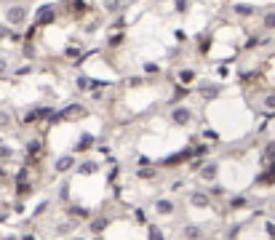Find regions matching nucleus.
Here are the masks:
<instances>
[{
    "instance_id": "f257e3e1",
    "label": "nucleus",
    "mask_w": 275,
    "mask_h": 240,
    "mask_svg": "<svg viewBox=\"0 0 275 240\" xmlns=\"http://www.w3.org/2000/svg\"><path fill=\"white\" fill-rule=\"evenodd\" d=\"M0 11H3V19L0 22L6 27H11V30H24V27L32 22V8H30V3H24V0H14V3L0 6Z\"/></svg>"
},
{
    "instance_id": "f03ea898",
    "label": "nucleus",
    "mask_w": 275,
    "mask_h": 240,
    "mask_svg": "<svg viewBox=\"0 0 275 240\" xmlns=\"http://www.w3.org/2000/svg\"><path fill=\"white\" fill-rule=\"evenodd\" d=\"M62 6L56 3V0H45V3H40L32 11V24H37L40 30H49V27L59 24L62 22Z\"/></svg>"
},
{
    "instance_id": "7ed1b4c3",
    "label": "nucleus",
    "mask_w": 275,
    "mask_h": 240,
    "mask_svg": "<svg viewBox=\"0 0 275 240\" xmlns=\"http://www.w3.org/2000/svg\"><path fill=\"white\" fill-rule=\"evenodd\" d=\"M195 109L187 104V101H182V104H171L168 107V123H171L174 128H182V131H187V128L195 126Z\"/></svg>"
},
{
    "instance_id": "20e7f679",
    "label": "nucleus",
    "mask_w": 275,
    "mask_h": 240,
    "mask_svg": "<svg viewBox=\"0 0 275 240\" xmlns=\"http://www.w3.org/2000/svg\"><path fill=\"white\" fill-rule=\"evenodd\" d=\"M45 155H49V144H45L43 136H30V139L24 142V163L35 165V168H40V163L45 160Z\"/></svg>"
},
{
    "instance_id": "39448f33",
    "label": "nucleus",
    "mask_w": 275,
    "mask_h": 240,
    "mask_svg": "<svg viewBox=\"0 0 275 240\" xmlns=\"http://www.w3.org/2000/svg\"><path fill=\"white\" fill-rule=\"evenodd\" d=\"M59 6H62V14L64 16H70L72 22H86L88 19V14H91V0H59Z\"/></svg>"
},
{
    "instance_id": "423d86ee",
    "label": "nucleus",
    "mask_w": 275,
    "mask_h": 240,
    "mask_svg": "<svg viewBox=\"0 0 275 240\" xmlns=\"http://www.w3.org/2000/svg\"><path fill=\"white\" fill-rule=\"evenodd\" d=\"M193 91H195V96L201 101H216L222 96L224 86H222V83H216V80H198L193 86Z\"/></svg>"
},
{
    "instance_id": "0eeeda50",
    "label": "nucleus",
    "mask_w": 275,
    "mask_h": 240,
    "mask_svg": "<svg viewBox=\"0 0 275 240\" xmlns=\"http://www.w3.org/2000/svg\"><path fill=\"white\" fill-rule=\"evenodd\" d=\"M230 14L238 22H251V19H259L262 8L257 3H249V0H235V3L230 6Z\"/></svg>"
},
{
    "instance_id": "6e6552de",
    "label": "nucleus",
    "mask_w": 275,
    "mask_h": 240,
    "mask_svg": "<svg viewBox=\"0 0 275 240\" xmlns=\"http://www.w3.org/2000/svg\"><path fill=\"white\" fill-rule=\"evenodd\" d=\"M88 112H91V109H88V104H83V101H70V104L59 107L62 123H78V120H83Z\"/></svg>"
},
{
    "instance_id": "1a4fd4ad",
    "label": "nucleus",
    "mask_w": 275,
    "mask_h": 240,
    "mask_svg": "<svg viewBox=\"0 0 275 240\" xmlns=\"http://www.w3.org/2000/svg\"><path fill=\"white\" fill-rule=\"evenodd\" d=\"M168 78H171V83H179V86H190V88H193L198 83V70L190 67V64H179V67H174L171 72H168Z\"/></svg>"
},
{
    "instance_id": "9d476101",
    "label": "nucleus",
    "mask_w": 275,
    "mask_h": 240,
    "mask_svg": "<svg viewBox=\"0 0 275 240\" xmlns=\"http://www.w3.org/2000/svg\"><path fill=\"white\" fill-rule=\"evenodd\" d=\"M110 224H112L110 214H94V216L86 221V235H88V237H102V235L110 229Z\"/></svg>"
},
{
    "instance_id": "9b49d317",
    "label": "nucleus",
    "mask_w": 275,
    "mask_h": 240,
    "mask_svg": "<svg viewBox=\"0 0 275 240\" xmlns=\"http://www.w3.org/2000/svg\"><path fill=\"white\" fill-rule=\"evenodd\" d=\"M62 216H67L72 221H80V224H86V221L94 216V211L88 206H83V203H67V206H62Z\"/></svg>"
},
{
    "instance_id": "f8f14e48",
    "label": "nucleus",
    "mask_w": 275,
    "mask_h": 240,
    "mask_svg": "<svg viewBox=\"0 0 275 240\" xmlns=\"http://www.w3.org/2000/svg\"><path fill=\"white\" fill-rule=\"evenodd\" d=\"M214 45H216V32L206 30V32L195 35V53H198V56H211Z\"/></svg>"
},
{
    "instance_id": "ddd939ff",
    "label": "nucleus",
    "mask_w": 275,
    "mask_h": 240,
    "mask_svg": "<svg viewBox=\"0 0 275 240\" xmlns=\"http://www.w3.org/2000/svg\"><path fill=\"white\" fill-rule=\"evenodd\" d=\"M153 214L160 216V219H168L176 214V200L174 198H166V195H158L153 200Z\"/></svg>"
},
{
    "instance_id": "4468645a",
    "label": "nucleus",
    "mask_w": 275,
    "mask_h": 240,
    "mask_svg": "<svg viewBox=\"0 0 275 240\" xmlns=\"http://www.w3.org/2000/svg\"><path fill=\"white\" fill-rule=\"evenodd\" d=\"M75 165H78V155L64 152V155H59V158L54 160V173L56 176H67L70 171H75Z\"/></svg>"
},
{
    "instance_id": "2eb2a0df",
    "label": "nucleus",
    "mask_w": 275,
    "mask_h": 240,
    "mask_svg": "<svg viewBox=\"0 0 275 240\" xmlns=\"http://www.w3.org/2000/svg\"><path fill=\"white\" fill-rule=\"evenodd\" d=\"M97 134H91V131H80V136H78V142H75V147H72V152L78 155V158H83L86 152H91V150H97Z\"/></svg>"
},
{
    "instance_id": "dca6fc26",
    "label": "nucleus",
    "mask_w": 275,
    "mask_h": 240,
    "mask_svg": "<svg viewBox=\"0 0 275 240\" xmlns=\"http://www.w3.org/2000/svg\"><path fill=\"white\" fill-rule=\"evenodd\" d=\"M187 203L193 208H198V211H206V208L214 206V198L208 195V190H190L187 192Z\"/></svg>"
},
{
    "instance_id": "f3484780",
    "label": "nucleus",
    "mask_w": 275,
    "mask_h": 240,
    "mask_svg": "<svg viewBox=\"0 0 275 240\" xmlns=\"http://www.w3.org/2000/svg\"><path fill=\"white\" fill-rule=\"evenodd\" d=\"M219 171H222V165H219V160H214V158H208L206 163H203V168L195 173L201 182H206V184H214L216 179H219Z\"/></svg>"
},
{
    "instance_id": "a211bd4d",
    "label": "nucleus",
    "mask_w": 275,
    "mask_h": 240,
    "mask_svg": "<svg viewBox=\"0 0 275 240\" xmlns=\"http://www.w3.org/2000/svg\"><path fill=\"white\" fill-rule=\"evenodd\" d=\"M128 43V32H107V38H104V45L102 48L107 53H115V51H123Z\"/></svg>"
},
{
    "instance_id": "6ab92c4d",
    "label": "nucleus",
    "mask_w": 275,
    "mask_h": 240,
    "mask_svg": "<svg viewBox=\"0 0 275 240\" xmlns=\"http://www.w3.org/2000/svg\"><path fill=\"white\" fill-rule=\"evenodd\" d=\"M99 11L102 16H118V14H126V0H99Z\"/></svg>"
},
{
    "instance_id": "aec40b11",
    "label": "nucleus",
    "mask_w": 275,
    "mask_h": 240,
    "mask_svg": "<svg viewBox=\"0 0 275 240\" xmlns=\"http://www.w3.org/2000/svg\"><path fill=\"white\" fill-rule=\"evenodd\" d=\"M193 94H195V91L190 88V86H179V83H171V94H168V107H171V104H182V101H187Z\"/></svg>"
},
{
    "instance_id": "412c9836",
    "label": "nucleus",
    "mask_w": 275,
    "mask_h": 240,
    "mask_svg": "<svg viewBox=\"0 0 275 240\" xmlns=\"http://www.w3.org/2000/svg\"><path fill=\"white\" fill-rule=\"evenodd\" d=\"M16 112L11 107H6V104H0V134H8V131H14L16 128Z\"/></svg>"
},
{
    "instance_id": "4be33fe9",
    "label": "nucleus",
    "mask_w": 275,
    "mask_h": 240,
    "mask_svg": "<svg viewBox=\"0 0 275 240\" xmlns=\"http://www.w3.org/2000/svg\"><path fill=\"white\" fill-rule=\"evenodd\" d=\"M99 168H102V163H99V160H94V158H83V160H78V165H75V173H78V176H97Z\"/></svg>"
},
{
    "instance_id": "5701e85b",
    "label": "nucleus",
    "mask_w": 275,
    "mask_h": 240,
    "mask_svg": "<svg viewBox=\"0 0 275 240\" xmlns=\"http://www.w3.org/2000/svg\"><path fill=\"white\" fill-rule=\"evenodd\" d=\"M259 109L264 117H275V88H264L259 96Z\"/></svg>"
},
{
    "instance_id": "b1692460",
    "label": "nucleus",
    "mask_w": 275,
    "mask_h": 240,
    "mask_svg": "<svg viewBox=\"0 0 275 240\" xmlns=\"http://www.w3.org/2000/svg\"><path fill=\"white\" fill-rule=\"evenodd\" d=\"M259 30L267 32V35H275V6L262 8V14H259Z\"/></svg>"
},
{
    "instance_id": "393cba45",
    "label": "nucleus",
    "mask_w": 275,
    "mask_h": 240,
    "mask_svg": "<svg viewBox=\"0 0 275 240\" xmlns=\"http://www.w3.org/2000/svg\"><path fill=\"white\" fill-rule=\"evenodd\" d=\"M251 206V198L243 195V192H238V195H227V211L230 214H235V211H246Z\"/></svg>"
},
{
    "instance_id": "a878e982",
    "label": "nucleus",
    "mask_w": 275,
    "mask_h": 240,
    "mask_svg": "<svg viewBox=\"0 0 275 240\" xmlns=\"http://www.w3.org/2000/svg\"><path fill=\"white\" fill-rule=\"evenodd\" d=\"M254 184H257V187H275V163L272 165H262V171L257 173Z\"/></svg>"
},
{
    "instance_id": "bb28decb",
    "label": "nucleus",
    "mask_w": 275,
    "mask_h": 240,
    "mask_svg": "<svg viewBox=\"0 0 275 240\" xmlns=\"http://www.w3.org/2000/svg\"><path fill=\"white\" fill-rule=\"evenodd\" d=\"M75 91H78V94H91L94 91V75L78 72V78H75Z\"/></svg>"
},
{
    "instance_id": "cd10ccee",
    "label": "nucleus",
    "mask_w": 275,
    "mask_h": 240,
    "mask_svg": "<svg viewBox=\"0 0 275 240\" xmlns=\"http://www.w3.org/2000/svg\"><path fill=\"white\" fill-rule=\"evenodd\" d=\"M14 195H16L19 200H30V198L35 195V184H32V179H30V182H19V184H14Z\"/></svg>"
},
{
    "instance_id": "c85d7f7f",
    "label": "nucleus",
    "mask_w": 275,
    "mask_h": 240,
    "mask_svg": "<svg viewBox=\"0 0 275 240\" xmlns=\"http://www.w3.org/2000/svg\"><path fill=\"white\" fill-rule=\"evenodd\" d=\"M134 176L139 182H158L160 179V171L155 168V165H145V168H136L134 171Z\"/></svg>"
},
{
    "instance_id": "c756f323",
    "label": "nucleus",
    "mask_w": 275,
    "mask_h": 240,
    "mask_svg": "<svg viewBox=\"0 0 275 240\" xmlns=\"http://www.w3.org/2000/svg\"><path fill=\"white\" fill-rule=\"evenodd\" d=\"M35 62H22V64H14V70H11V78H30L35 75Z\"/></svg>"
},
{
    "instance_id": "7c9ffc66",
    "label": "nucleus",
    "mask_w": 275,
    "mask_h": 240,
    "mask_svg": "<svg viewBox=\"0 0 275 240\" xmlns=\"http://www.w3.org/2000/svg\"><path fill=\"white\" fill-rule=\"evenodd\" d=\"M19 158V150L14 144H8V142H0V163L3 165H8L11 160H16Z\"/></svg>"
},
{
    "instance_id": "2f4dec72",
    "label": "nucleus",
    "mask_w": 275,
    "mask_h": 240,
    "mask_svg": "<svg viewBox=\"0 0 275 240\" xmlns=\"http://www.w3.org/2000/svg\"><path fill=\"white\" fill-rule=\"evenodd\" d=\"M123 83H126V88H131V91H139V88L150 86V78H147V75H142V72H139V75H126V80H123Z\"/></svg>"
},
{
    "instance_id": "473e14b6",
    "label": "nucleus",
    "mask_w": 275,
    "mask_h": 240,
    "mask_svg": "<svg viewBox=\"0 0 275 240\" xmlns=\"http://www.w3.org/2000/svg\"><path fill=\"white\" fill-rule=\"evenodd\" d=\"M163 64L160 62H142V75H147V78H160L163 75Z\"/></svg>"
},
{
    "instance_id": "72a5a7b5",
    "label": "nucleus",
    "mask_w": 275,
    "mask_h": 240,
    "mask_svg": "<svg viewBox=\"0 0 275 240\" xmlns=\"http://www.w3.org/2000/svg\"><path fill=\"white\" fill-rule=\"evenodd\" d=\"M102 27H104L102 16H91V19L83 22V35H86V38H91V35H97V32L102 30Z\"/></svg>"
},
{
    "instance_id": "f704fd0d",
    "label": "nucleus",
    "mask_w": 275,
    "mask_h": 240,
    "mask_svg": "<svg viewBox=\"0 0 275 240\" xmlns=\"http://www.w3.org/2000/svg\"><path fill=\"white\" fill-rule=\"evenodd\" d=\"M182 237H185V240H203L206 232H203L201 224H185V227H182Z\"/></svg>"
},
{
    "instance_id": "c9c22d12",
    "label": "nucleus",
    "mask_w": 275,
    "mask_h": 240,
    "mask_svg": "<svg viewBox=\"0 0 275 240\" xmlns=\"http://www.w3.org/2000/svg\"><path fill=\"white\" fill-rule=\"evenodd\" d=\"M272 163H275V139L264 144L259 152V165H272Z\"/></svg>"
},
{
    "instance_id": "e433bc0d",
    "label": "nucleus",
    "mask_w": 275,
    "mask_h": 240,
    "mask_svg": "<svg viewBox=\"0 0 275 240\" xmlns=\"http://www.w3.org/2000/svg\"><path fill=\"white\" fill-rule=\"evenodd\" d=\"M126 30H128L126 14H118V16H112V22H107V32H126Z\"/></svg>"
},
{
    "instance_id": "4c0bfd02",
    "label": "nucleus",
    "mask_w": 275,
    "mask_h": 240,
    "mask_svg": "<svg viewBox=\"0 0 275 240\" xmlns=\"http://www.w3.org/2000/svg\"><path fill=\"white\" fill-rule=\"evenodd\" d=\"M19 56H22L24 62H35L37 59V45L35 43H22L19 45Z\"/></svg>"
},
{
    "instance_id": "58836bf2",
    "label": "nucleus",
    "mask_w": 275,
    "mask_h": 240,
    "mask_svg": "<svg viewBox=\"0 0 275 240\" xmlns=\"http://www.w3.org/2000/svg\"><path fill=\"white\" fill-rule=\"evenodd\" d=\"M171 11L176 16H187L193 11V0H171Z\"/></svg>"
},
{
    "instance_id": "ea45409f",
    "label": "nucleus",
    "mask_w": 275,
    "mask_h": 240,
    "mask_svg": "<svg viewBox=\"0 0 275 240\" xmlns=\"http://www.w3.org/2000/svg\"><path fill=\"white\" fill-rule=\"evenodd\" d=\"M11 70H14L11 56H8V53H0V80H8V78H11Z\"/></svg>"
},
{
    "instance_id": "a19ab883",
    "label": "nucleus",
    "mask_w": 275,
    "mask_h": 240,
    "mask_svg": "<svg viewBox=\"0 0 275 240\" xmlns=\"http://www.w3.org/2000/svg\"><path fill=\"white\" fill-rule=\"evenodd\" d=\"M70 190H72V187H70V179H64V182L59 184V192H56V200H59L62 206H67V203H70V198H72Z\"/></svg>"
},
{
    "instance_id": "79ce46f5",
    "label": "nucleus",
    "mask_w": 275,
    "mask_h": 240,
    "mask_svg": "<svg viewBox=\"0 0 275 240\" xmlns=\"http://www.w3.org/2000/svg\"><path fill=\"white\" fill-rule=\"evenodd\" d=\"M30 173H32V168H30V165H19V168H16V173H14V184H19V182H30Z\"/></svg>"
},
{
    "instance_id": "37998d69",
    "label": "nucleus",
    "mask_w": 275,
    "mask_h": 240,
    "mask_svg": "<svg viewBox=\"0 0 275 240\" xmlns=\"http://www.w3.org/2000/svg\"><path fill=\"white\" fill-rule=\"evenodd\" d=\"M131 214H134V221H136V224H150V216H147V208H142V206H134V208H131Z\"/></svg>"
},
{
    "instance_id": "c03bdc74",
    "label": "nucleus",
    "mask_w": 275,
    "mask_h": 240,
    "mask_svg": "<svg viewBox=\"0 0 275 240\" xmlns=\"http://www.w3.org/2000/svg\"><path fill=\"white\" fill-rule=\"evenodd\" d=\"M147 240H166V232H163V227H158L150 221L147 224Z\"/></svg>"
},
{
    "instance_id": "a18cd8bd",
    "label": "nucleus",
    "mask_w": 275,
    "mask_h": 240,
    "mask_svg": "<svg viewBox=\"0 0 275 240\" xmlns=\"http://www.w3.org/2000/svg\"><path fill=\"white\" fill-rule=\"evenodd\" d=\"M208 195H211L214 200H222V198H227V187H224V184H211V187H208Z\"/></svg>"
},
{
    "instance_id": "49530a36",
    "label": "nucleus",
    "mask_w": 275,
    "mask_h": 240,
    "mask_svg": "<svg viewBox=\"0 0 275 240\" xmlns=\"http://www.w3.org/2000/svg\"><path fill=\"white\" fill-rule=\"evenodd\" d=\"M241 232H243V224H238V221H235V224H230V227L224 229V240H238Z\"/></svg>"
},
{
    "instance_id": "de8ad7c7",
    "label": "nucleus",
    "mask_w": 275,
    "mask_h": 240,
    "mask_svg": "<svg viewBox=\"0 0 275 240\" xmlns=\"http://www.w3.org/2000/svg\"><path fill=\"white\" fill-rule=\"evenodd\" d=\"M201 136H203L206 142H214V144H219V142H222V134H219V131H211V128H203Z\"/></svg>"
},
{
    "instance_id": "09e8293b",
    "label": "nucleus",
    "mask_w": 275,
    "mask_h": 240,
    "mask_svg": "<svg viewBox=\"0 0 275 240\" xmlns=\"http://www.w3.org/2000/svg\"><path fill=\"white\" fill-rule=\"evenodd\" d=\"M49 206H51V200H40V203H37V206H35L32 216H35V219H40V216L45 214V211H49Z\"/></svg>"
},
{
    "instance_id": "8fccbe9b",
    "label": "nucleus",
    "mask_w": 275,
    "mask_h": 240,
    "mask_svg": "<svg viewBox=\"0 0 275 240\" xmlns=\"http://www.w3.org/2000/svg\"><path fill=\"white\" fill-rule=\"evenodd\" d=\"M174 38H176V45H187L190 43V38H187L185 30H174Z\"/></svg>"
},
{
    "instance_id": "3c124183",
    "label": "nucleus",
    "mask_w": 275,
    "mask_h": 240,
    "mask_svg": "<svg viewBox=\"0 0 275 240\" xmlns=\"http://www.w3.org/2000/svg\"><path fill=\"white\" fill-rule=\"evenodd\" d=\"M264 232H267V237H270V240H275V221H272V219L264 221Z\"/></svg>"
},
{
    "instance_id": "603ef678",
    "label": "nucleus",
    "mask_w": 275,
    "mask_h": 240,
    "mask_svg": "<svg viewBox=\"0 0 275 240\" xmlns=\"http://www.w3.org/2000/svg\"><path fill=\"white\" fill-rule=\"evenodd\" d=\"M216 75L227 78V75H230V67H227V64H219V67H216Z\"/></svg>"
},
{
    "instance_id": "864d4df0",
    "label": "nucleus",
    "mask_w": 275,
    "mask_h": 240,
    "mask_svg": "<svg viewBox=\"0 0 275 240\" xmlns=\"http://www.w3.org/2000/svg\"><path fill=\"white\" fill-rule=\"evenodd\" d=\"M97 150H99V155H110V147L107 144H97Z\"/></svg>"
},
{
    "instance_id": "5fc2aeb1",
    "label": "nucleus",
    "mask_w": 275,
    "mask_h": 240,
    "mask_svg": "<svg viewBox=\"0 0 275 240\" xmlns=\"http://www.w3.org/2000/svg\"><path fill=\"white\" fill-rule=\"evenodd\" d=\"M8 176H11V173H8V168H6L3 163H0V179H8Z\"/></svg>"
},
{
    "instance_id": "6e6d98bb",
    "label": "nucleus",
    "mask_w": 275,
    "mask_h": 240,
    "mask_svg": "<svg viewBox=\"0 0 275 240\" xmlns=\"http://www.w3.org/2000/svg\"><path fill=\"white\" fill-rule=\"evenodd\" d=\"M3 240H22V235H6Z\"/></svg>"
},
{
    "instance_id": "4d7b16f0",
    "label": "nucleus",
    "mask_w": 275,
    "mask_h": 240,
    "mask_svg": "<svg viewBox=\"0 0 275 240\" xmlns=\"http://www.w3.org/2000/svg\"><path fill=\"white\" fill-rule=\"evenodd\" d=\"M24 3H30V6H32V3H35V0H24Z\"/></svg>"
}]
</instances>
